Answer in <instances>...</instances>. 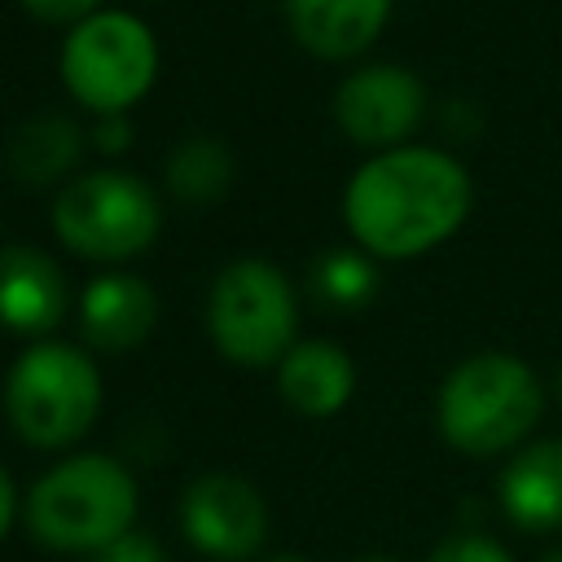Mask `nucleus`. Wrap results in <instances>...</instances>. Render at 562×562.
<instances>
[{
  "mask_svg": "<svg viewBox=\"0 0 562 562\" xmlns=\"http://www.w3.org/2000/svg\"><path fill=\"white\" fill-rule=\"evenodd\" d=\"M474 202L470 171L426 145L382 149L356 167L342 193V220L373 259H413L448 241Z\"/></svg>",
  "mask_w": 562,
  "mask_h": 562,
  "instance_id": "nucleus-1",
  "label": "nucleus"
},
{
  "mask_svg": "<svg viewBox=\"0 0 562 562\" xmlns=\"http://www.w3.org/2000/svg\"><path fill=\"white\" fill-rule=\"evenodd\" d=\"M544 413L536 369L509 351L465 356L435 395V422L448 448L465 457H496L527 443Z\"/></svg>",
  "mask_w": 562,
  "mask_h": 562,
  "instance_id": "nucleus-2",
  "label": "nucleus"
},
{
  "mask_svg": "<svg viewBox=\"0 0 562 562\" xmlns=\"http://www.w3.org/2000/svg\"><path fill=\"white\" fill-rule=\"evenodd\" d=\"M140 487L132 470L105 452L57 461L26 492V527L53 553H97L132 531Z\"/></svg>",
  "mask_w": 562,
  "mask_h": 562,
  "instance_id": "nucleus-3",
  "label": "nucleus"
},
{
  "mask_svg": "<svg viewBox=\"0 0 562 562\" xmlns=\"http://www.w3.org/2000/svg\"><path fill=\"white\" fill-rule=\"evenodd\" d=\"M101 413V373L70 342H31L4 378V417L31 448L57 452L92 430Z\"/></svg>",
  "mask_w": 562,
  "mask_h": 562,
  "instance_id": "nucleus-4",
  "label": "nucleus"
},
{
  "mask_svg": "<svg viewBox=\"0 0 562 562\" xmlns=\"http://www.w3.org/2000/svg\"><path fill=\"white\" fill-rule=\"evenodd\" d=\"M162 228V202L149 180L97 167L75 176L53 198V233L57 241L92 263H123L154 246Z\"/></svg>",
  "mask_w": 562,
  "mask_h": 562,
  "instance_id": "nucleus-5",
  "label": "nucleus"
},
{
  "mask_svg": "<svg viewBox=\"0 0 562 562\" xmlns=\"http://www.w3.org/2000/svg\"><path fill=\"white\" fill-rule=\"evenodd\" d=\"M206 329L215 351L241 369L281 364V356L299 342V303L290 277L272 259H233L211 285Z\"/></svg>",
  "mask_w": 562,
  "mask_h": 562,
  "instance_id": "nucleus-6",
  "label": "nucleus"
},
{
  "mask_svg": "<svg viewBox=\"0 0 562 562\" xmlns=\"http://www.w3.org/2000/svg\"><path fill=\"white\" fill-rule=\"evenodd\" d=\"M154 75L158 40L136 13L97 9L61 44V83L97 119L127 114L154 88Z\"/></svg>",
  "mask_w": 562,
  "mask_h": 562,
  "instance_id": "nucleus-7",
  "label": "nucleus"
},
{
  "mask_svg": "<svg viewBox=\"0 0 562 562\" xmlns=\"http://www.w3.org/2000/svg\"><path fill=\"white\" fill-rule=\"evenodd\" d=\"M180 531L198 553L215 562H241L255 558L268 536V505L250 479L211 470L184 487Z\"/></svg>",
  "mask_w": 562,
  "mask_h": 562,
  "instance_id": "nucleus-8",
  "label": "nucleus"
},
{
  "mask_svg": "<svg viewBox=\"0 0 562 562\" xmlns=\"http://www.w3.org/2000/svg\"><path fill=\"white\" fill-rule=\"evenodd\" d=\"M426 119V83L404 66H360L334 92V123L364 149H400Z\"/></svg>",
  "mask_w": 562,
  "mask_h": 562,
  "instance_id": "nucleus-9",
  "label": "nucleus"
},
{
  "mask_svg": "<svg viewBox=\"0 0 562 562\" xmlns=\"http://www.w3.org/2000/svg\"><path fill=\"white\" fill-rule=\"evenodd\" d=\"M70 290L53 255L40 246H0V329L44 338L66 321Z\"/></svg>",
  "mask_w": 562,
  "mask_h": 562,
  "instance_id": "nucleus-10",
  "label": "nucleus"
},
{
  "mask_svg": "<svg viewBox=\"0 0 562 562\" xmlns=\"http://www.w3.org/2000/svg\"><path fill=\"white\" fill-rule=\"evenodd\" d=\"M158 325V294L136 272H101L79 294V329L97 351H132Z\"/></svg>",
  "mask_w": 562,
  "mask_h": 562,
  "instance_id": "nucleus-11",
  "label": "nucleus"
},
{
  "mask_svg": "<svg viewBox=\"0 0 562 562\" xmlns=\"http://www.w3.org/2000/svg\"><path fill=\"white\" fill-rule=\"evenodd\" d=\"M496 501L522 531H562V439H531L514 448L496 479Z\"/></svg>",
  "mask_w": 562,
  "mask_h": 562,
  "instance_id": "nucleus-12",
  "label": "nucleus"
},
{
  "mask_svg": "<svg viewBox=\"0 0 562 562\" xmlns=\"http://www.w3.org/2000/svg\"><path fill=\"white\" fill-rule=\"evenodd\" d=\"M294 40L321 61L360 57L386 26L391 0H285Z\"/></svg>",
  "mask_w": 562,
  "mask_h": 562,
  "instance_id": "nucleus-13",
  "label": "nucleus"
},
{
  "mask_svg": "<svg viewBox=\"0 0 562 562\" xmlns=\"http://www.w3.org/2000/svg\"><path fill=\"white\" fill-rule=\"evenodd\" d=\"M277 391L299 417H334L356 391V364L325 338L294 342L277 364Z\"/></svg>",
  "mask_w": 562,
  "mask_h": 562,
  "instance_id": "nucleus-14",
  "label": "nucleus"
},
{
  "mask_svg": "<svg viewBox=\"0 0 562 562\" xmlns=\"http://www.w3.org/2000/svg\"><path fill=\"white\" fill-rule=\"evenodd\" d=\"M83 145L88 136L70 114H57V110L31 114L9 136V171L31 189H48L79 167Z\"/></svg>",
  "mask_w": 562,
  "mask_h": 562,
  "instance_id": "nucleus-15",
  "label": "nucleus"
},
{
  "mask_svg": "<svg viewBox=\"0 0 562 562\" xmlns=\"http://www.w3.org/2000/svg\"><path fill=\"white\" fill-rule=\"evenodd\" d=\"M233 184V154L215 136H189L167 154V193L193 206H211Z\"/></svg>",
  "mask_w": 562,
  "mask_h": 562,
  "instance_id": "nucleus-16",
  "label": "nucleus"
},
{
  "mask_svg": "<svg viewBox=\"0 0 562 562\" xmlns=\"http://www.w3.org/2000/svg\"><path fill=\"white\" fill-rule=\"evenodd\" d=\"M378 281H382L378 263L364 250H325L312 263V294L325 307H338V312L364 307L378 294Z\"/></svg>",
  "mask_w": 562,
  "mask_h": 562,
  "instance_id": "nucleus-17",
  "label": "nucleus"
},
{
  "mask_svg": "<svg viewBox=\"0 0 562 562\" xmlns=\"http://www.w3.org/2000/svg\"><path fill=\"white\" fill-rule=\"evenodd\" d=\"M426 562H514V558H509V549H505L501 540H492V536L457 531V536L439 540Z\"/></svg>",
  "mask_w": 562,
  "mask_h": 562,
  "instance_id": "nucleus-18",
  "label": "nucleus"
},
{
  "mask_svg": "<svg viewBox=\"0 0 562 562\" xmlns=\"http://www.w3.org/2000/svg\"><path fill=\"white\" fill-rule=\"evenodd\" d=\"M18 4L44 26H79L101 9V0H18Z\"/></svg>",
  "mask_w": 562,
  "mask_h": 562,
  "instance_id": "nucleus-19",
  "label": "nucleus"
},
{
  "mask_svg": "<svg viewBox=\"0 0 562 562\" xmlns=\"http://www.w3.org/2000/svg\"><path fill=\"white\" fill-rule=\"evenodd\" d=\"M92 562H167L162 558V549L154 544V536H145V531H123L119 540H110L105 549H97L92 553Z\"/></svg>",
  "mask_w": 562,
  "mask_h": 562,
  "instance_id": "nucleus-20",
  "label": "nucleus"
},
{
  "mask_svg": "<svg viewBox=\"0 0 562 562\" xmlns=\"http://www.w3.org/2000/svg\"><path fill=\"white\" fill-rule=\"evenodd\" d=\"M101 154H119V149H127L132 145V127L123 123V114H105V119H97L92 123V136H88Z\"/></svg>",
  "mask_w": 562,
  "mask_h": 562,
  "instance_id": "nucleus-21",
  "label": "nucleus"
},
{
  "mask_svg": "<svg viewBox=\"0 0 562 562\" xmlns=\"http://www.w3.org/2000/svg\"><path fill=\"white\" fill-rule=\"evenodd\" d=\"M13 518H18V487H13V479H9V470L0 465V540L9 536V527H13Z\"/></svg>",
  "mask_w": 562,
  "mask_h": 562,
  "instance_id": "nucleus-22",
  "label": "nucleus"
},
{
  "mask_svg": "<svg viewBox=\"0 0 562 562\" xmlns=\"http://www.w3.org/2000/svg\"><path fill=\"white\" fill-rule=\"evenodd\" d=\"M263 562H307V558H299V553H277V558H263Z\"/></svg>",
  "mask_w": 562,
  "mask_h": 562,
  "instance_id": "nucleus-23",
  "label": "nucleus"
},
{
  "mask_svg": "<svg viewBox=\"0 0 562 562\" xmlns=\"http://www.w3.org/2000/svg\"><path fill=\"white\" fill-rule=\"evenodd\" d=\"M356 562H395V558H386V553H364V558H356Z\"/></svg>",
  "mask_w": 562,
  "mask_h": 562,
  "instance_id": "nucleus-24",
  "label": "nucleus"
},
{
  "mask_svg": "<svg viewBox=\"0 0 562 562\" xmlns=\"http://www.w3.org/2000/svg\"><path fill=\"white\" fill-rule=\"evenodd\" d=\"M540 562H562V544H558V549H549V553H544Z\"/></svg>",
  "mask_w": 562,
  "mask_h": 562,
  "instance_id": "nucleus-25",
  "label": "nucleus"
},
{
  "mask_svg": "<svg viewBox=\"0 0 562 562\" xmlns=\"http://www.w3.org/2000/svg\"><path fill=\"white\" fill-rule=\"evenodd\" d=\"M558 400H562V369H558Z\"/></svg>",
  "mask_w": 562,
  "mask_h": 562,
  "instance_id": "nucleus-26",
  "label": "nucleus"
}]
</instances>
